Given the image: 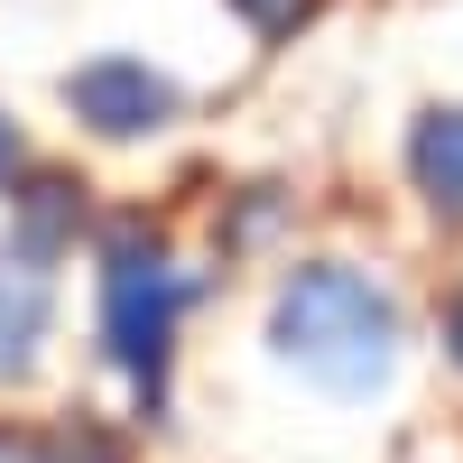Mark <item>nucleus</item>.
<instances>
[{"label": "nucleus", "instance_id": "f257e3e1", "mask_svg": "<svg viewBox=\"0 0 463 463\" xmlns=\"http://www.w3.org/2000/svg\"><path fill=\"white\" fill-rule=\"evenodd\" d=\"M269 334H279V353L334 399H362V390H380V380L399 371V306L380 297L362 269H297L279 288Z\"/></svg>", "mask_w": 463, "mask_h": 463}, {"label": "nucleus", "instance_id": "f03ea898", "mask_svg": "<svg viewBox=\"0 0 463 463\" xmlns=\"http://www.w3.org/2000/svg\"><path fill=\"white\" fill-rule=\"evenodd\" d=\"M176 306H185V279L167 269L158 241H121L102 269V343L139 390H158L167 371V334H176Z\"/></svg>", "mask_w": 463, "mask_h": 463}, {"label": "nucleus", "instance_id": "7ed1b4c3", "mask_svg": "<svg viewBox=\"0 0 463 463\" xmlns=\"http://www.w3.org/2000/svg\"><path fill=\"white\" fill-rule=\"evenodd\" d=\"M65 102H74V121H93L102 139H139V130H158L176 111V84L148 74V65H130V56H102V65H84L65 84Z\"/></svg>", "mask_w": 463, "mask_h": 463}, {"label": "nucleus", "instance_id": "20e7f679", "mask_svg": "<svg viewBox=\"0 0 463 463\" xmlns=\"http://www.w3.org/2000/svg\"><path fill=\"white\" fill-rule=\"evenodd\" d=\"M37 334H47V279L28 260H0V380L37 362Z\"/></svg>", "mask_w": 463, "mask_h": 463}, {"label": "nucleus", "instance_id": "39448f33", "mask_svg": "<svg viewBox=\"0 0 463 463\" xmlns=\"http://www.w3.org/2000/svg\"><path fill=\"white\" fill-rule=\"evenodd\" d=\"M408 167H417V185H427L436 213H463V111H427V121H417Z\"/></svg>", "mask_w": 463, "mask_h": 463}, {"label": "nucleus", "instance_id": "423d86ee", "mask_svg": "<svg viewBox=\"0 0 463 463\" xmlns=\"http://www.w3.org/2000/svg\"><path fill=\"white\" fill-rule=\"evenodd\" d=\"M65 213H74V185H65V176H37V185H28V241L47 250L56 232H65Z\"/></svg>", "mask_w": 463, "mask_h": 463}, {"label": "nucleus", "instance_id": "0eeeda50", "mask_svg": "<svg viewBox=\"0 0 463 463\" xmlns=\"http://www.w3.org/2000/svg\"><path fill=\"white\" fill-rule=\"evenodd\" d=\"M232 10H241L250 28H297L306 10H316V0H232Z\"/></svg>", "mask_w": 463, "mask_h": 463}, {"label": "nucleus", "instance_id": "6e6552de", "mask_svg": "<svg viewBox=\"0 0 463 463\" xmlns=\"http://www.w3.org/2000/svg\"><path fill=\"white\" fill-rule=\"evenodd\" d=\"M0 463H47L37 445H19V436H0Z\"/></svg>", "mask_w": 463, "mask_h": 463}, {"label": "nucleus", "instance_id": "1a4fd4ad", "mask_svg": "<svg viewBox=\"0 0 463 463\" xmlns=\"http://www.w3.org/2000/svg\"><path fill=\"white\" fill-rule=\"evenodd\" d=\"M19 167V139H10V121H0V176H10Z\"/></svg>", "mask_w": 463, "mask_h": 463}, {"label": "nucleus", "instance_id": "9d476101", "mask_svg": "<svg viewBox=\"0 0 463 463\" xmlns=\"http://www.w3.org/2000/svg\"><path fill=\"white\" fill-rule=\"evenodd\" d=\"M454 362H463V306H454Z\"/></svg>", "mask_w": 463, "mask_h": 463}]
</instances>
